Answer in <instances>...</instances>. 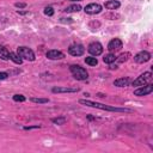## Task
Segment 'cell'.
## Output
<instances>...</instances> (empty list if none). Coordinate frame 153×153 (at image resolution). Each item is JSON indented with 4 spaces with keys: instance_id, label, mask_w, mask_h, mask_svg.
<instances>
[{
    "instance_id": "cell-12",
    "label": "cell",
    "mask_w": 153,
    "mask_h": 153,
    "mask_svg": "<svg viewBox=\"0 0 153 153\" xmlns=\"http://www.w3.org/2000/svg\"><path fill=\"white\" fill-rule=\"evenodd\" d=\"M47 57L50 59V60H61V59L65 57V54L62 51H60V50L53 49V50L47 51Z\"/></svg>"
},
{
    "instance_id": "cell-6",
    "label": "cell",
    "mask_w": 153,
    "mask_h": 153,
    "mask_svg": "<svg viewBox=\"0 0 153 153\" xmlns=\"http://www.w3.org/2000/svg\"><path fill=\"white\" fill-rule=\"evenodd\" d=\"M87 50L92 56H98L103 53V45L99 42H92V43L88 44Z\"/></svg>"
},
{
    "instance_id": "cell-1",
    "label": "cell",
    "mask_w": 153,
    "mask_h": 153,
    "mask_svg": "<svg viewBox=\"0 0 153 153\" xmlns=\"http://www.w3.org/2000/svg\"><path fill=\"white\" fill-rule=\"evenodd\" d=\"M80 104L86 105V106H91V108H97L100 110H106V111H114V112H131V109L128 108H116V106H109L102 103H97V102H91V100H86V99H80L79 100Z\"/></svg>"
},
{
    "instance_id": "cell-22",
    "label": "cell",
    "mask_w": 153,
    "mask_h": 153,
    "mask_svg": "<svg viewBox=\"0 0 153 153\" xmlns=\"http://www.w3.org/2000/svg\"><path fill=\"white\" fill-rule=\"evenodd\" d=\"M31 102L38 103V104H43V103H48L49 99L48 98H31Z\"/></svg>"
},
{
    "instance_id": "cell-19",
    "label": "cell",
    "mask_w": 153,
    "mask_h": 153,
    "mask_svg": "<svg viewBox=\"0 0 153 153\" xmlns=\"http://www.w3.org/2000/svg\"><path fill=\"white\" fill-rule=\"evenodd\" d=\"M85 62L88 65V66H96L98 63V60L94 57V56H87L85 57Z\"/></svg>"
},
{
    "instance_id": "cell-13",
    "label": "cell",
    "mask_w": 153,
    "mask_h": 153,
    "mask_svg": "<svg viewBox=\"0 0 153 153\" xmlns=\"http://www.w3.org/2000/svg\"><path fill=\"white\" fill-rule=\"evenodd\" d=\"M130 82H131L130 78L124 76V78H118V79H116V80L114 81V85L117 86V87H124V86H128Z\"/></svg>"
},
{
    "instance_id": "cell-21",
    "label": "cell",
    "mask_w": 153,
    "mask_h": 153,
    "mask_svg": "<svg viewBox=\"0 0 153 153\" xmlns=\"http://www.w3.org/2000/svg\"><path fill=\"white\" fill-rule=\"evenodd\" d=\"M51 122L55 123V124H65L66 123V117H55V118H51Z\"/></svg>"
},
{
    "instance_id": "cell-16",
    "label": "cell",
    "mask_w": 153,
    "mask_h": 153,
    "mask_svg": "<svg viewBox=\"0 0 153 153\" xmlns=\"http://www.w3.org/2000/svg\"><path fill=\"white\" fill-rule=\"evenodd\" d=\"M0 59L1 60H10V51L5 48V47H2V45H0Z\"/></svg>"
},
{
    "instance_id": "cell-8",
    "label": "cell",
    "mask_w": 153,
    "mask_h": 153,
    "mask_svg": "<svg viewBox=\"0 0 153 153\" xmlns=\"http://www.w3.org/2000/svg\"><path fill=\"white\" fill-rule=\"evenodd\" d=\"M149 60H151V54H149L148 51H146V50L140 51L139 54H136V55L134 56V61H135L136 63H145V62H147V61H149Z\"/></svg>"
},
{
    "instance_id": "cell-3",
    "label": "cell",
    "mask_w": 153,
    "mask_h": 153,
    "mask_svg": "<svg viewBox=\"0 0 153 153\" xmlns=\"http://www.w3.org/2000/svg\"><path fill=\"white\" fill-rule=\"evenodd\" d=\"M17 54L24 60H27V61H33L35 60V53L27 47H19L17 49Z\"/></svg>"
},
{
    "instance_id": "cell-26",
    "label": "cell",
    "mask_w": 153,
    "mask_h": 153,
    "mask_svg": "<svg viewBox=\"0 0 153 153\" xmlns=\"http://www.w3.org/2000/svg\"><path fill=\"white\" fill-rule=\"evenodd\" d=\"M14 6H16L17 8H25V7H26V2H16Z\"/></svg>"
},
{
    "instance_id": "cell-28",
    "label": "cell",
    "mask_w": 153,
    "mask_h": 153,
    "mask_svg": "<svg viewBox=\"0 0 153 153\" xmlns=\"http://www.w3.org/2000/svg\"><path fill=\"white\" fill-rule=\"evenodd\" d=\"M39 128V126L37 124V126H30V127H24V129L25 130H30V129H38Z\"/></svg>"
},
{
    "instance_id": "cell-10",
    "label": "cell",
    "mask_w": 153,
    "mask_h": 153,
    "mask_svg": "<svg viewBox=\"0 0 153 153\" xmlns=\"http://www.w3.org/2000/svg\"><path fill=\"white\" fill-rule=\"evenodd\" d=\"M80 88L79 87H53L54 93H75Z\"/></svg>"
},
{
    "instance_id": "cell-2",
    "label": "cell",
    "mask_w": 153,
    "mask_h": 153,
    "mask_svg": "<svg viewBox=\"0 0 153 153\" xmlns=\"http://www.w3.org/2000/svg\"><path fill=\"white\" fill-rule=\"evenodd\" d=\"M69 71H71V73L73 74V76H74L76 80H86V79L88 78L87 71H86L84 67L79 66V65H72V66L69 67Z\"/></svg>"
},
{
    "instance_id": "cell-24",
    "label": "cell",
    "mask_w": 153,
    "mask_h": 153,
    "mask_svg": "<svg viewBox=\"0 0 153 153\" xmlns=\"http://www.w3.org/2000/svg\"><path fill=\"white\" fill-rule=\"evenodd\" d=\"M44 13L47 14V16H49V17H51L53 14H54V10L50 7V6H47L45 8H44Z\"/></svg>"
},
{
    "instance_id": "cell-20",
    "label": "cell",
    "mask_w": 153,
    "mask_h": 153,
    "mask_svg": "<svg viewBox=\"0 0 153 153\" xmlns=\"http://www.w3.org/2000/svg\"><path fill=\"white\" fill-rule=\"evenodd\" d=\"M129 55H130L129 53H124V54H121L118 57H116V60H115V61H117V62L122 63V62H124V61H127V60H128Z\"/></svg>"
},
{
    "instance_id": "cell-31",
    "label": "cell",
    "mask_w": 153,
    "mask_h": 153,
    "mask_svg": "<svg viewBox=\"0 0 153 153\" xmlns=\"http://www.w3.org/2000/svg\"><path fill=\"white\" fill-rule=\"evenodd\" d=\"M69 1H81V0H69Z\"/></svg>"
},
{
    "instance_id": "cell-4",
    "label": "cell",
    "mask_w": 153,
    "mask_h": 153,
    "mask_svg": "<svg viewBox=\"0 0 153 153\" xmlns=\"http://www.w3.org/2000/svg\"><path fill=\"white\" fill-rule=\"evenodd\" d=\"M68 53L72 55V56H81L84 53H85V48L82 44H79V43H73L69 45L68 48Z\"/></svg>"
},
{
    "instance_id": "cell-5",
    "label": "cell",
    "mask_w": 153,
    "mask_h": 153,
    "mask_svg": "<svg viewBox=\"0 0 153 153\" xmlns=\"http://www.w3.org/2000/svg\"><path fill=\"white\" fill-rule=\"evenodd\" d=\"M151 79H152V73L151 72H145L143 74H141L140 76H137L133 81V86H142V85H146V82L149 81Z\"/></svg>"
},
{
    "instance_id": "cell-25",
    "label": "cell",
    "mask_w": 153,
    "mask_h": 153,
    "mask_svg": "<svg viewBox=\"0 0 153 153\" xmlns=\"http://www.w3.org/2000/svg\"><path fill=\"white\" fill-rule=\"evenodd\" d=\"M99 25H100V23H99V22H91V23H90V27H91L92 30H94V29H96V27H98Z\"/></svg>"
},
{
    "instance_id": "cell-18",
    "label": "cell",
    "mask_w": 153,
    "mask_h": 153,
    "mask_svg": "<svg viewBox=\"0 0 153 153\" xmlns=\"http://www.w3.org/2000/svg\"><path fill=\"white\" fill-rule=\"evenodd\" d=\"M115 60H116V56H115V54H112V53H109V54H106V55L103 57V61H104L105 63H108V65L115 62Z\"/></svg>"
},
{
    "instance_id": "cell-29",
    "label": "cell",
    "mask_w": 153,
    "mask_h": 153,
    "mask_svg": "<svg viewBox=\"0 0 153 153\" xmlns=\"http://www.w3.org/2000/svg\"><path fill=\"white\" fill-rule=\"evenodd\" d=\"M105 17H106V18H118L120 16H117V14H106Z\"/></svg>"
},
{
    "instance_id": "cell-15",
    "label": "cell",
    "mask_w": 153,
    "mask_h": 153,
    "mask_svg": "<svg viewBox=\"0 0 153 153\" xmlns=\"http://www.w3.org/2000/svg\"><path fill=\"white\" fill-rule=\"evenodd\" d=\"M81 10V6L79 4H74V5H71L68 7H66L63 11L67 12V13H72V12H79Z\"/></svg>"
},
{
    "instance_id": "cell-30",
    "label": "cell",
    "mask_w": 153,
    "mask_h": 153,
    "mask_svg": "<svg viewBox=\"0 0 153 153\" xmlns=\"http://www.w3.org/2000/svg\"><path fill=\"white\" fill-rule=\"evenodd\" d=\"M18 13H19V14H27L29 12H24V11H19V10H18Z\"/></svg>"
},
{
    "instance_id": "cell-17",
    "label": "cell",
    "mask_w": 153,
    "mask_h": 153,
    "mask_svg": "<svg viewBox=\"0 0 153 153\" xmlns=\"http://www.w3.org/2000/svg\"><path fill=\"white\" fill-rule=\"evenodd\" d=\"M10 60H12L16 65H22V62H23V59L16 53H10Z\"/></svg>"
},
{
    "instance_id": "cell-9",
    "label": "cell",
    "mask_w": 153,
    "mask_h": 153,
    "mask_svg": "<svg viewBox=\"0 0 153 153\" xmlns=\"http://www.w3.org/2000/svg\"><path fill=\"white\" fill-rule=\"evenodd\" d=\"M84 11L87 14H97L102 11V6L99 4H88L87 6H85Z\"/></svg>"
},
{
    "instance_id": "cell-14",
    "label": "cell",
    "mask_w": 153,
    "mask_h": 153,
    "mask_svg": "<svg viewBox=\"0 0 153 153\" xmlns=\"http://www.w3.org/2000/svg\"><path fill=\"white\" fill-rule=\"evenodd\" d=\"M121 6V4L118 2V1H116V0H110V1H108V2H105V8H108V10H117L118 7Z\"/></svg>"
},
{
    "instance_id": "cell-7",
    "label": "cell",
    "mask_w": 153,
    "mask_h": 153,
    "mask_svg": "<svg viewBox=\"0 0 153 153\" xmlns=\"http://www.w3.org/2000/svg\"><path fill=\"white\" fill-rule=\"evenodd\" d=\"M152 91H153V85L152 84H148V85H142L139 88L134 90V94L141 97V96H146V94L152 93Z\"/></svg>"
},
{
    "instance_id": "cell-23",
    "label": "cell",
    "mask_w": 153,
    "mask_h": 153,
    "mask_svg": "<svg viewBox=\"0 0 153 153\" xmlns=\"http://www.w3.org/2000/svg\"><path fill=\"white\" fill-rule=\"evenodd\" d=\"M25 97L23 96V94H14L13 96V100L14 102H25Z\"/></svg>"
},
{
    "instance_id": "cell-27",
    "label": "cell",
    "mask_w": 153,
    "mask_h": 153,
    "mask_svg": "<svg viewBox=\"0 0 153 153\" xmlns=\"http://www.w3.org/2000/svg\"><path fill=\"white\" fill-rule=\"evenodd\" d=\"M7 76H8V74L6 72H0V80H5V79H7Z\"/></svg>"
},
{
    "instance_id": "cell-11",
    "label": "cell",
    "mask_w": 153,
    "mask_h": 153,
    "mask_svg": "<svg viewBox=\"0 0 153 153\" xmlns=\"http://www.w3.org/2000/svg\"><path fill=\"white\" fill-rule=\"evenodd\" d=\"M121 48H122V41L120 38H114L108 44V49L110 51H116V50H120Z\"/></svg>"
}]
</instances>
